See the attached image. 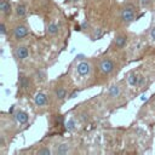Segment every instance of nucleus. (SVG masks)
Returning a JSON list of instances; mask_svg holds the SVG:
<instances>
[{"mask_svg": "<svg viewBox=\"0 0 155 155\" xmlns=\"http://www.w3.org/2000/svg\"><path fill=\"white\" fill-rule=\"evenodd\" d=\"M69 1H70V0H69Z\"/></svg>", "mask_w": 155, "mask_h": 155, "instance_id": "33", "label": "nucleus"}, {"mask_svg": "<svg viewBox=\"0 0 155 155\" xmlns=\"http://www.w3.org/2000/svg\"><path fill=\"white\" fill-rule=\"evenodd\" d=\"M114 68H115V64H114L113 59H110L108 57L107 58H103L101 61V63H99V70H101V73H103L105 75L111 74L114 71Z\"/></svg>", "mask_w": 155, "mask_h": 155, "instance_id": "2", "label": "nucleus"}, {"mask_svg": "<svg viewBox=\"0 0 155 155\" xmlns=\"http://www.w3.org/2000/svg\"><path fill=\"white\" fill-rule=\"evenodd\" d=\"M71 2H78V1H80V0H70Z\"/></svg>", "mask_w": 155, "mask_h": 155, "instance_id": "31", "label": "nucleus"}, {"mask_svg": "<svg viewBox=\"0 0 155 155\" xmlns=\"http://www.w3.org/2000/svg\"><path fill=\"white\" fill-rule=\"evenodd\" d=\"M76 71L80 76H87L91 73V64L86 61H81L78 65H76Z\"/></svg>", "mask_w": 155, "mask_h": 155, "instance_id": "5", "label": "nucleus"}, {"mask_svg": "<svg viewBox=\"0 0 155 155\" xmlns=\"http://www.w3.org/2000/svg\"><path fill=\"white\" fill-rule=\"evenodd\" d=\"M88 27H90V24H88L87 22H84V23L81 24V29H87Z\"/></svg>", "mask_w": 155, "mask_h": 155, "instance_id": "25", "label": "nucleus"}, {"mask_svg": "<svg viewBox=\"0 0 155 155\" xmlns=\"http://www.w3.org/2000/svg\"><path fill=\"white\" fill-rule=\"evenodd\" d=\"M5 145V139H4V136H1L0 138V147H4Z\"/></svg>", "mask_w": 155, "mask_h": 155, "instance_id": "28", "label": "nucleus"}, {"mask_svg": "<svg viewBox=\"0 0 155 155\" xmlns=\"http://www.w3.org/2000/svg\"><path fill=\"white\" fill-rule=\"evenodd\" d=\"M120 93H121L120 87H119L117 85H113V86L109 87V90H108V92H107V96H108L109 98H111V99H115V98H117V97L120 96Z\"/></svg>", "mask_w": 155, "mask_h": 155, "instance_id": "10", "label": "nucleus"}, {"mask_svg": "<svg viewBox=\"0 0 155 155\" xmlns=\"http://www.w3.org/2000/svg\"><path fill=\"white\" fill-rule=\"evenodd\" d=\"M15 13H16V16L19 17V18L24 17L25 13H27V6H25L24 4H18V5L16 6V8H15Z\"/></svg>", "mask_w": 155, "mask_h": 155, "instance_id": "14", "label": "nucleus"}, {"mask_svg": "<svg viewBox=\"0 0 155 155\" xmlns=\"http://www.w3.org/2000/svg\"><path fill=\"white\" fill-rule=\"evenodd\" d=\"M153 107H154V108H155V99H154V101H153Z\"/></svg>", "mask_w": 155, "mask_h": 155, "instance_id": "32", "label": "nucleus"}, {"mask_svg": "<svg viewBox=\"0 0 155 155\" xmlns=\"http://www.w3.org/2000/svg\"><path fill=\"white\" fill-rule=\"evenodd\" d=\"M58 30H59V25L54 22L48 23L47 27H46V31H47L48 35H56V34H58Z\"/></svg>", "mask_w": 155, "mask_h": 155, "instance_id": "12", "label": "nucleus"}, {"mask_svg": "<svg viewBox=\"0 0 155 155\" xmlns=\"http://www.w3.org/2000/svg\"><path fill=\"white\" fill-rule=\"evenodd\" d=\"M144 81H145V78L143 75H139V79H138V87H142L144 85Z\"/></svg>", "mask_w": 155, "mask_h": 155, "instance_id": "24", "label": "nucleus"}, {"mask_svg": "<svg viewBox=\"0 0 155 155\" xmlns=\"http://www.w3.org/2000/svg\"><path fill=\"white\" fill-rule=\"evenodd\" d=\"M28 34H29V29H28V27L24 25V24L16 25L15 29H13V36H15L16 39H18V40L25 38Z\"/></svg>", "mask_w": 155, "mask_h": 155, "instance_id": "4", "label": "nucleus"}, {"mask_svg": "<svg viewBox=\"0 0 155 155\" xmlns=\"http://www.w3.org/2000/svg\"><path fill=\"white\" fill-rule=\"evenodd\" d=\"M151 2H153V0H140V5L144 8H148L151 5Z\"/></svg>", "mask_w": 155, "mask_h": 155, "instance_id": "21", "label": "nucleus"}, {"mask_svg": "<svg viewBox=\"0 0 155 155\" xmlns=\"http://www.w3.org/2000/svg\"><path fill=\"white\" fill-rule=\"evenodd\" d=\"M126 42H127V36L124 35V34H117L114 38V45L117 48H124L125 45H126Z\"/></svg>", "mask_w": 155, "mask_h": 155, "instance_id": "7", "label": "nucleus"}, {"mask_svg": "<svg viewBox=\"0 0 155 155\" xmlns=\"http://www.w3.org/2000/svg\"><path fill=\"white\" fill-rule=\"evenodd\" d=\"M18 80H19V87H22L23 90H29V87H30V81H29V79L25 76V75H19V78H18Z\"/></svg>", "mask_w": 155, "mask_h": 155, "instance_id": "15", "label": "nucleus"}, {"mask_svg": "<svg viewBox=\"0 0 155 155\" xmlns=\"http://www.w3.org/2000/svg\"><path fill=\"white\" fill-rule=\"evenodd\" d=\"M120 17H121V21L124 23H131L136 19V12H134V7L128 5V6H125L122 10H121V13H120Z\"/></svg>", "mask_w": 155, "mask_h": 155, "instance_id": "1", "label": "nucleus"}, {"mask_svg": "<svg viewBox=\"0 0 155 155\" xmlns=\"http://www.w3.org/2000/svg\"><path fill=\"white\" fill-rule=\"evenodd\" d=\"M70 150V147L68 143H62L57 147V149L54 150V154H58V155H64V154H68Z\"/></svg>", "mask_w": 155, "mask_h": 155, "instance_id": "13", "label": "nucleus"}, {"mask_svg": "<svg viewBox=\"0 0 155 155\" xmlns=\"http://www.w3.org/2000/svg\"><path fill=\"white\" fill-rule=\"evenodd\" d=\"M138 79H139V75H137L134 71H131L127 76V82L131 87H138Z\"/></svg>", "mask_w": 155, "mask_h": 155, "instance_id": "11", "label": "nucleus"}, {"mask_svg": "<svg viewBox=\"0 0 155 155\" xmlns=\"http://www.w3.org/2000/svg\"><path fill=\"white\" fill-rule=\"evenodd\" d=\"M103 36V30L102 29H97L96 31H94V35H93V39L96 40V39H101Z\"/></svg>", "mask_w": 155, "mask_h": 155, "instance_id": "22", "label": "nucleus"}, {"mask_svg": "<svg viewBox=\"0 0 155 155\" xmlns=\"http://www.w3.org/2000/svg\"><path fill=\"white\" fill-rule=\"evenodd\" d=\"M150 36H151L153 40H155V27L151 29V31H150Z\"/></svg>", "mask_w": 155, "mask_h": 155, "instance_id": "26", "label": "nucleus"}, {"mask_svg": "<svg viewBox=\"0 0 155 155\" xmlns=\"http://www.w3.org/2000/svg\"><path fill=\"white\" fill-rule=\"evenodd\" d=\"M82 122H86V121H88V119H90V116H88V114L87 113H81L80 114V117H79Z\"/></svg>", "mask_w": 155, "mask_h": 155, "instance_id": "23", "label": "nucleus"}, {"mask_svg": "<svg viewBox=\"0 0 155 155\" xmlns=\"http://www.w3.org/2000/svg\"><path fill=\"white\" fill-rule=\"evenodd\" d=\"M140 99H142V101H147V97H145V96H144V94H143V96H142V98H140Z\"/></svg>", "mask_w": 155, "mask_h": 155, "instance_id": "30", "label": "nucleus"}, {"mask_svg": "<svg viewBox=\"0 0 155 155\" xmlns=\"http://www.w3.org/2000/svg\"><path fill=\"white\" fill-rule=\"evenodd\" d=\"M15 119H16V121L18 122V124H21V125H23V124H27L28 122V119H29V116H28V114L25 113V111H23V110H17L16 113H15Z\"/></svg>", "mask_w": 155, "mask_h": 155, "instance_id": "6", "label": "nucleus"}, {"mask_svg": "<svg viewBox=\"0 0 155 155\" xmlns=\"http://www.w3.org/2000/svg\"><path fill=\"white\" fill-rule=\"evenodd\" d=\"M13 56L17 61H24L29 56V50L27 46H18L13 51Z\"/></svg>", "mask_w": 155, "mask_h": 155, "instance_id": "3", "label": "nucleus"}, {"mask_svg": "<svg viewBox=\"0 0 155 155\" xmlns=\"http://www.w3.org/2000/svg\"><path fill=\"white\" fill-rule=\"evenodd\" d=\"M34 103H35L38 107H44V105H46V103H47V96H46L45 93H42V92H38V93L35 94V97H34Z\"/></svg>", "mask_w": 155, "mask_h": 155, "instance_id": "8", "label": "nucleus"}, {"mask_svg": "<svg viewBox=\"0 0 155 155\" xmlns=\"http://www.w3.org/2000/svg\"><path fill=\"white\" fill-rule=\"evenodd\" d=\"M56 121H57L58 124H62V122H63V117H62V116H58V117L56 119Z\"/></svg>", "mask_w": 155, "mask_h": 155, "instance_id": "29", "label": "nucleus"}, {"mask_svg": "<svg viewBox=\"0 0 155 155\" xmlns=\"http://www.w3.org/2000/svg\"><path fill=\"white\" fill-rule=\"evenodd\" d=\"M65 127H67V130L68 131H73V130H75V127H76V121H75V119H69L68 121H67V124H65Z\"/></svg>", "mask_w": 155, "mask_h": 155, "instance_id": "18", "label": "nucleus"}, {"mask_svg": "<svg viewBox=\"0 0 155 155\" xmlns=\"http://www.w3.org/2000/svg\"><path fill=\"white\" fill-rule=\"evenodd\" d=\"M34 78H35L36 81L42 82V81L45 80V78H46V73H45L44 70H41V69H38V70L35 71V74H34Z\"/></svg>", "mask_w": 155, "mask_h": 155, "instance_id": "17", "label": "nucleus"}, {"mask_svg": "<svg viewBox=\"0 0 155 155\" xmlns=\"http://www.w3.org/2000/svg\"><path fill=\"white\" fill-rule=\"evenodd\" d=\"M78 93H79V91H74V92H73V93L69 96V98H75V97L78 96Z\"/></svg>", "mask_w": 155, "mask_h": 155, "instance_id": "27", "label": "nucleus"}, {"mask_svg": "<svg viewBox=\"0 0 155 155\" xmlns=\"http://www.w3.org/2000/svg\"><path fill=\"white\" fill-rule=\"evenodd\" d=\"M54 97L59 101H63L67 97V90L64 87H57L54 90Z\"/></svg>", "mask_w": 155, "mask_h": 155, "instance_id": "16", "label": "nucleus"}, {"mask_svg": "<svg viewBox=\"0 0 155 155\" xmlns=\"http://www.w3.org/2000/svg\"><path fill=\"white\" fill-rule=\"evenodd\" d=\"M6 33H7V27H6V24L2 22V23L0 24V34L4 36V35H6Z\"/></svg>", "mask_w": 155, "mask_h": 155, "instance_id": "20", "label": "nucleus"}, {"mask_svg": "<svg viewBox=\"0 0 155 155\" xmlns=\"http://www.w3.org/2000/svg\"><path fill=\"white\" fill-rule=\"evenodd\" d=\"M0 11L4 16H10L12 12L11 4L7 0H0Z\"/></svg>", "mask_w": 155, "mask_h": 155, "instance_id": "9", "label": "nucleus"}, {"mask_svg": "<svg viewBox=\"0 0 155 155\" xmlns=\"http://www.w3.org/2000/svg\"><path fill=\"white\" fill-rule=\"evenodd\" d=\"M36 154H38V155H50V154H51V150H50L48 148H46V147H42V148H40V149L36 151Z\"/></svg>", "mask_w": 155, "mask_h": 155, "instance_id": "19", "label": "nucleus"}]
</instances>
